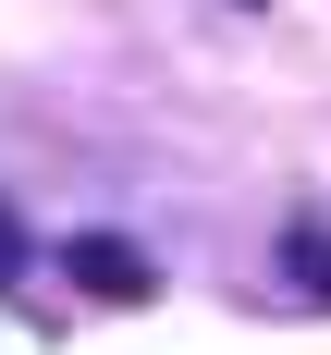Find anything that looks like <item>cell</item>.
Here are the masks:
<instances>
[{
	"label": "cell",
	"instance_id": "obj_1",
	"mask_svg": "<svg viewBox=\"0 0 331 355\" xmlns=\"http://www.w3.org/2000/svg\"><path fill=\"white\" fill-rule=\"evenodd\" d=\"M62 270L99 294V306H147V294H160V270H147L123 233H74V245H62Z\"/></svg>",
	"mask_w": 331,
	"mask_h": 355
},
{
	"label": "cell",
	"instance_id": "obj_2",
	"mask_svg": "<svg viewBox=\"0 0 331 355\" xmlns=\"http://www.w3.org/2000/svg\"><path fill=\"white\" fill-rule=\"evenodd\" d=\"M282 282H307L331 306V220H294V233H282Z\"/></svg>",
	"mask_w": 331,
	"mask_h": 355
},
{
	"label": "cell",
	"instance_id": "obj_3",
	"mask_svg": "<svg viewBox=\"0 0 331 355\" xmlns=\"http://www.w3.org/2000/svg\"><path fill=\"white\" fill-rule=\"evenodd\" d=\"M12 270H25V220L0 209V282H12Z\"/></svg>",
	"mask_w": 331,
	"mask_h": 355
}]
</instances>
